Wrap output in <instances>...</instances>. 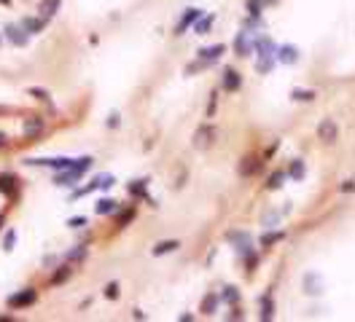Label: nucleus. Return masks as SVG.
<instances>
[{
  "instance_id": "f257e3e1",
  "label": "nucleus",
  "mask_w": 355,
  "mask_h": 322,
  "mask_svg": "<svg viewBox=\"0 0 355 322\" xmlns=\"http://www.w3.org/2000/svg\"><path fill=\"white\" fill-rule=\"evenodd\" d=\"M89 167H92V159H89V156H86V159H76L68 169H65V172L54 175V183H57V185H73Z\"/></svg>"
},
{
  "instance_id": "f03ea898",
  "label": "nucleus",
  "mask_w": 355,
  "mask_h": 322,
  "mask_svg": "<svg viewBox=\"0 0 355 322\" xmlns=\"http://www.w3.org/2000/svg\"><path fill=\"white\" fill-rule=\"evenodd\" d=\"M35 298H38V293H35L33 288H27V290H22V293L11 295V298H8V306H11V309H27V306L35 304Z\"/></svg>"
},
{
  "instance_id": "7ed1b4c3",
  "label": "nucleus",
  "mask_w": 355,
  "mask_h": 322,
  "mask_svg": "<svg viewBox=\"0 0 355 322\" xmlns=\"http://www.w3.org/2000/svg\"><path fill=\"white\" fill-rule=\"evenodd\" d=\"M213 137H216V127H210V124L199 127L197 134H194V148H207L213 143Z\"/></svg>"
},
{
  "instance_id": "20e7f679",
  "label": "nucleus",
  "mask_w": 355,
  "mask_h": 322,
  "mask_svg": "<svg viewBox=\"0 0 355 322\" xmlns=\"http://www.w3.org/2000/svg\"><path fill=\"white\" fill-rule=\"evenodd\" d=\"M337 134H339L337 124H334L331 118H323L321 127H318V137H321L323 143H334V140H337Z\"/></svg>"
},
{
  "instance_id": "39448f33",
  "label": "nucleus",
  "mask_w": 355,
  "mask_h": 322,
  "mask_svg": "<svg viewBox=\"0 0 355 322\" xmlns=\"http://www.w3.org/2000/svg\"><path fill=\"white\" fill-rule=\"evenodd\" d=\"M223 51H226L223 43H216V46H210V48H202V51H199V64H213Z\"/></svg>"
},
{
  "instance_id": "423d86ee",
  "label": "nucleus",
  "mask_w": 355,
  "mask_h": 322,
  "mask_svg": "<svg viewBox=\"0 0 355 322\" xmlns=\"http://www.w3.org/2000/svg\"><path fill=\"white\" fill-rule=\"evenodd\" d=\"M239 83H242V78H239L237 70H232V67L223 70V89H226V92H237Z\"/></svg>"
},
{
  "instance_id": "0eeeda50",
  "label": "nucleus",
  "mask_w": 355,
  "mask_h": 322,
  "mask_svg": "<svg viewBox=\"0 0 355 322\" xmlns=\"http://www.w3.org/2000/svg\"><path fill=\"white\" fill-rule=\"evenodd\" d=\"M24 132H27L30 137H38V134L43 132V115H30V118L24 121Z\"/></svg>"
},
{
  "instance_id": "6e6552de",
  "label": "nucleus",
  "mask_w": 355,
  "mask_h": 322,
  "mask_svg": "<svg viewBox=\"0 0 355 322\" xmlns=\"http://www.w3.org/2000/svg\"><path fill=\"white\" fill-rule=\"evenodd\" d=\"M258 169H261V161H256V159H242V164H239V175H245V177L256 175Z\"/></svg>"
},
{
  "instance_id": "1a4fd4ad",
  "label": "nucleus",
  "mask_w": 355,
  "mask_h": 322,
  "mask_svg": "<svg viewBox=\"0 0 355 322\" xmlns=\"http://www.w3.org/2000/svg\"><path fill=\"white\" fill-rule=\"evenodd\" d=\"M199 16H202V11H199V8H188V11H186V16H183V19H181V24H178V30H175V32L181 35V32H183V30H186V27H188V24H194V22H197V19H199Z\"/></svg>"
},
{
  "instance_id": "9d476101",
  "label": "nucleus",
  "mask_w": 355,
  "mask_h": 322,
  "mask_svg": "<svg viewBox=\"0 0 355 322\" xmlns=\"http://www.w3.org/2000/svg\"><path fill=\"white\" fill-rule=\"evenodd\" d=\"M234 46H237V57H248V54L253 51V43H251L248 38H245V32H239V35H237Z\"/></svg>"
},
{
  "instance_id": "9b49d317",
  "label": "nucleus",
  "mask_w": 355,
  "mask_h": 322,
  "mask_svg": "<svg viewBox=\"0 0 355 322\" xmlns=\"http://www.w3.org/2000/svg\"><path fill=\"white\" fill-rule=\"evenodd\" d=\"M181 247V242L178 239H167V242H159L156 247H153V255H167V253H175V250Z\"/></svg>"
},
{
  "instance_id": "f8f14e48",
  "label": "nucleus",
  "mask_w": 355,
  "mask_h": 322,
  "mask_svg": "<svg viewBox=\"0 0 355 322\" xmlns=\"http://www.w3.org/2000/svg\"><path fill=\"white\" fill-rule=\"evenodd\" d=\"M0 191H3V193H17L19 191L17 177H14V175H0Z\"/></svg>"
},
{
  "instance_id": "ddd939ff",
  "label": "nucleus",
  "mask_w": 355,
  "mask_h": 322,
  "mask_svg": "<svg viewBox=\"0 0 355 322\" xmlns=\"http://www.w3.org/2000/svg\"><path fill=\"white\" fill-rule=\"evenodd\" d=\"M272 309H274L272 295H264V301H261V320H272Z\"/></svg>"
},
{
  "instance_id": "4468645a",
  "label": "nucleus",
  "mask_w": 355,
  "mask_h": 322,
  "mask_svg": "<svg viewBox=\"0 0 355 322\" xmlns=\"http://www.w3.org/2000/svg\"><path fill=\"white\" fill-rule=\"evenodd\" d=\"M70 274H73V269H70L68 263H65V266H59V271H57V274L51 276V285H59V282H65V279H68Z\"/></svg>"
},
{
  "instance_id": "2eb2a0df",
  "label": "nucleus",
  "mask_w": 355,
  "mask_h": 322,
  "mask_svg": "<svg viewBox=\"0 0 355 322\" xmlns=\"http://www.w3.org/2000/svg\"><path fill=\"white\" fill-rule=\"evenodd\" d=\"M108 212H116V201L113 199H102L97 204V215H108Z\"/></svg>"
},
{
  "instance_id": "dca6fc26",
  "label": "nucleus",
  "mask_w": 355,
  "mask_h": 322,
  "mask_svg": "<svg viewBox=\"0 0 355 322\" xmlns=\"http://www.w3.org/2000/svg\"><path fill=\"white\" fill-rule=\"evenodd\" d=\"M41 27H43V19H24V22H22L24 32H38Z\"/></svg>"
},
{
  "instance_id": "f3484780",
  "label": "nucleus",
  "mask_w": 355,
  "mask_h": 322,
  "mask_svg": "<svg viewBox=\"0 0 355 322\" xmlns=\"http://www.w3.org/2000/svg\"><path fill=\"white\" fill-rule=\"evenodd\" d=\"M6 32H8V38H11L14 43H17V46H22L24 40H27V38H24V35H19V32H22V24H19V27H14V24H11V27L6 30Z\"/></svg>"
},
{
  "instance_id": "a211bd4d",
  "label": "nucleus",
  "mask_w": 355,
  "mask_h": 322,
  "mask_svg": "<svg viewBox=\"0 0 355 322\" xmlns=\"http://www.w3.org/2000/svg\"><path fill=\"white\" fill-rule=\"evenodd\" d=\"M288 177H293V180H302V177H304V164H302L299 159L291 164V169H288Z\"/></svg>"
},
{
  "instance_id": "6ab92c4d",
  "label": "nucleus",
  "mask_w": 355,
  "mask_h": 322,
  "mask_svg": "<svg viewBox=\"0 0 355 322\" xmlns=\"http://www.w3.org/2000/svg\"><path fill=\"white\" fill-rule=\"evenodd\" d=\"M280 62H296V48H293V46H283V48H280Z\"/></svg>"
},
{
  "instance_id": "aec40b11",
  "label": "nucleus",
  "mask_w": 355,
  "mask_h": 322,
  "mask_svg": "<svg viewBox=\"0 0 355 322\" xmlns=\"http://www.w3.org/2000/svg\"><path fill=\"white\" fill-rule=\"evenodd\" d=\"M59 6V0H46V3H43L41 6V19H49L54 14V8Z\"/></svg>"
},
{
  "instance_id": "412c9836",
  "label": "nucleus",
  "mask_w": 355,
  "mask_h": 322,
  "mask_svg": "<svg viewBox=\"0 0 355 322\" xmlns=\"http://www.w3.org/2000/svg\"><path fill=\"white\" fill-rule=\"evenodd\" d=\"M283 180H286V172H274L272 177H269V183H267V188L269 191H274V188H280L283 185Z\"/></svg>"
},
{
  "instance_id": "4be33fe9",
  "label": "nucleus",
  "mask_w": 355,
  "mask_h": 322,
  "mask_svg": "<svg viewBox=\"0 0 355 322\" xmlns=\"http://www.w3.org/2000/svg\"><path fill=\"white\" fill-rule=\"evenodd\" d=\"M146 183H148V180H135V183L129 185V193H132V196H143V193H146Z\"/></svg>"
},
{
  "instance_id": "5701e85b",
  "label": "nucleus",
  "mask_w": 355,
  "mask_h": 322,
  "mask_svg": "<svg viewBox=\"0 0 355 322\" xmlns=\"http://www.w3.org/2000/svg\"><path fill=\"white\" fill-rule=\"evenodd\" d=\"M216 306H218V298H216V295H207V298H204V304H202V311H204V314H213V311H216Z\"/></svg>"
},
{
  "instance_id": "b1692460",
  "label": "nucleus",
  "mask_w": 355,
  "mask_h": 322,
  "mask_svg": "<svg viewBox=\"0 0 355 322\" xmlns=\"http://www.w3.org/2000/svg\"><path fill=\"white\" fill-rule=\"evenodd\" d=\"M283 236H286V234H283V231H277V234H264L261 244H264V247H269V244H274V242H280V239H283Z\"/></svg>"
},
{
  "instance_id": "393cba45",
  "label": "nucleus",
  "mask_w": 355,
  "mask_h": 322,
  "mask_svg": "<svg viewBox=\"0 0 355 322\" xmlns=\"http://www.w3.org/2000/svg\"><path fill=\"white\" fill-rule=\"evenodd\" d=\"M293 97H296L299 102H312V99H315V92H304V89H296V92H293Z\"/></svg>"
},
{
  "instance_id": "a878e982",
  "label": "nucleus",
  "mask_w": 355,
  "mask_h": 322,
  "mask_svg": "<svg viewBox=\"0 0 355 322\" xmlns=\"http://www.w3.org/2000/svg\"><path fill=\"white\" fill-rule=\"evenodd\" d=\"M261 6H264V0H248V11H251V16H258V14H261Z\"/></svg>"
},
{
  "instance_id": "bb28decb",
  "label": "nucleus",
  "mask_w": 355,
  "mask_h": 322,
  "mask_svg": "<svg viewBox=\"0 0 355 322\" xmlns=\"http://www.w3.org/2000/svg\"><path fill=\"white\" fill-rule=\"evenodd\" d=\"M86 255V247H78V250H73V253L68 255V263H78V260Z\"/></svg>"
},
{
  "instance_id": "cd10ccee",
  "label": "nucleus",
  "mask_w": 355,
  "mask_h": 322,
  "mask_svg": "<svg viewBox=\"0 0 355 322\" xmlns=\"http://www.w3.org/2000/svg\"><path fill=\"white\" fill-rule=\"evenodd\" d=\"M105 298H118V285L116 282H111V285H105Z\"/></svg>"
},
{
  "instance_id": "c85d7f7f",
  "label": "nucleus",
  "mask_w": 355,
  "mask_h": 322,
  "mask_svg": "<svg viewBox=\"0 0 355 322\" xmlns=\"http://www.w3.org/2000/svg\"><path fill=\"white\" fill-rule=\"evenodd\" d=\"M132 218H135V209L129 207L127 212H121V218H118V228H124V225H127V223H129V220H132Z\"/></svg>"
},
{
  "instance_id": "c756f323",
  "label": "nucleus",
  "mask_w": 355,
  "mask_h": 322,
  "mask_svg": "<svg viewBox=\"0 0 355 322\" xmlns=\"http://www.w3.org/2000/svg\"><path fill=\"white\" fill-rule=\"evenodd\" d=\"M210 27H213V16H207L204 22H199V24H197V32H199V35H204Z\"/></svg>"
},
{
  "instance_id": "7c9ffc66",
  "label": "nucleus",
  "mask_w": 355,
  "mask_h": 322,
  "mask_svg": "<svg viewBox=\"0 0 355 322\" xmlns=\"http://www.w3.org/2000/svg\"><path fill=\"white\" fill-rule=\"evenodd\" d=\"M30 94L35 99H41V102H49V92H43V89H30Z\"/></svg>"
},
{
  "instance_id": "2f4dec72",
  "label": "nucleus",
  "mask_w": 355,
  "mask_h": 322,
  "mask_svg": "<svg viewBox=\"0 0 355 322\" xmlns=\"http://www.w3.org/2000/svg\"><path fill=\"white\" fill-rule=\"evenodd\" d=\"M221 298H223V301H229V304H234V301H237V290H234V288H226Z\"/></svg>"
},
{
  "instance_id": "473e14b6",
  "label": "nucleus",
  "mask_w": 355,
  "mask_h": 322,
  "mask_svg": "<svg viewBox=\"0 0 355 322\" xmlns=\"http://www.w3.org/2000/svg\"><path fill=\"white\" fill-rule=\"evenodd\" d=\"M14 239H17V234H14V231H8V234H6V242H3V244H6V250L14 247Z\"/></svg>"
},
{
  "instance_id": "72a5a7b5",
  "label": "nucleus",
  "mask_w": 355,
  "mask_h": 322,
  "mask_svg": "<svg viewBox=\"0 0 355 322\" xmlns=\"http://www.w3.org/2000/svg\"><path fill=\"white\" fill-rule=\"evenodd\" d=\"M81 225H86V218H73L70 220V228H81Z\"/></svg>"
},
{
  "instance_id": "f704fd0d",
  "label": "nucleus",
  "mask_w": 355,
  "mask_h": 322,
  "mask_svg": "<svg viewBox=\"0 0 355 322\" xmlns=\"http://www.w3.org/2000/svg\"><path fill=\"white\" fill-rule=\"evenodd\" d=\"M0 148H8V134L0 132Z\"/></svg>"
},
{
  "instance_id": "c9c22d12",
  "label": "nucleus",
  "mask_w": 355,
  "mask_h": 322,
  "mask_svg": "<svg viewBox=\"0 0 355 322\" xmlns=\"http://www.w3.org/2000/svg\"><path fill=\"white\" fill-rule=\"evenodd\" d=\"M342 191H355V183H353V180H347V183L342 185Z\"/></svg>"
},
{
  "instance_id": "e433bc0d",
  "label": "nucleus",
  "mask_w": 355,
  "mask_h": 322,
  "mask_svg": "<svg viewBox=\"0 0 355 322\" xmlns=\"http://www.w3.org/2000/svg\"><path fill=\"white\" fill-rule=\"evenodd\" d=\"M108 127H118V115H116V113L111 115V121H108Z\"/></svg>"
},
{
  "instance_id": "4c0bfd02",
  "label": "nucleus",
  "mask_w": 355,
  "mask_h": 322,
  "mask_svg": "<svg viewBox=\"0 0 355 322\" xmlns=\"http://www.w3.org/2000/svg\"><path fill=\"white\" fill-rule=\"evenodd\" d=\"M0 113H3V108H0Z\"/></svg>"
}]
</instances>
